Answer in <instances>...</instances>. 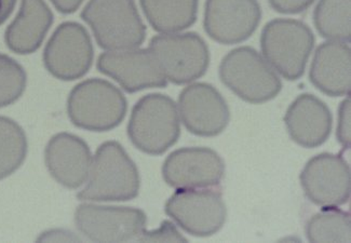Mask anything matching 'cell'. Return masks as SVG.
I'll return each mask as SVG.
<instances>
[{
	"instance_id": "cell-1",
	"label": "cell",
	"mask_w": 351,
	"mask_h": 243,
	"mask_svg": "<svg viewBox=\"0 0 351 243\" xmlns=\"http://www.w3.org/2000/svg\"><path fill=\"white\" fill-rule=\"evenodd\" d=\"M87 180L86 187L77 195L80 200H132L140 192L138 167L125 148L114 141L99 146Z\"/></svg>"
},
{
	"instance_id": "cell-2",
	"label": "cell",
	"mask_w": 351,
	"mask_h": 243,
	"mask_svg": "<svg viewBox=\"0 0 351 243\" xmlns=\"http://www.w3.org/2000/svg\"><path fill=\"white\" fill-rule=\"evenodd\" d=\"M128 135L141 152L152 156L166 152L181 135L180 117L173 100L161 93L141 97L131 113Z\"/></svg>"
},
{
	"instance_id": "cell-3",
	"label": "cell",
	"mask_w": 351,
	"mask_h": 243,
	"mask_svg": "<svg viewBox=\"0 0 351 243\" xmlns=\"http://www.w3.org/2000/svg\"><path fill=\"white\" fill-rule=\"evenodd\" d=\"M219 75L225 86L250 104L271 101L282 90L275 69L252 47L229 51L219 64Z\"/></svg>"
},
{
	"instance_id": "cell-4",
	"label": "cell",
	"mask_w": 351,
	"mask_h": 243,
	"mask_svg": "<svg viewBox=\"0 0 351 243\" xmlns=\"http://www.w3.org/2000/svg\"><path fill=\"white\" fill-rule=\"evenodd\" d=\"M82 18L105 50L138 48L145 40L146 26L134 0H89Z\"/></svg>"
},
{
	"instance_id": "cell-5",
	"label": "cell",
	"mask_w": 351,
	"mask_h": 243,
	"mask_svg": "<svg viewBox=\"0 0 351 243\" xmlns=\"http://www.w3.org/2000/svg\"><path fill=\"white\" fill-rule=\"evenodd\" d=\"M315 41L311 28L295 19L270 21L261 34V49L265 60L290 81L303 76Z\"/></svg>"
},
{
	"instance_id": "cell-6",
	"label": "cell",
	"mask_w": 351,
	"mask_h": 243,
	"mask_svg": "<svg viewBox=\"0 0 351 243\" xmlns=\"http://www.w3.org/2000/svg\"><path fill=\"white\" fill-rule=\"evenodd\" d=\"M128 102L117 86L104 79L82 81L71 90L67 100L69 119L88 131L105 132L125 119Z\"/></svg>"
},
{
	"instance_id": "cell-7",
	"label": "cell",
	"mask_w": 351,
	"mask_h": 243,
	"mask_svg": "<svg viewBox=\"0 0 351 243\" xmlns=\"http://www.w3.org/2000/svg\"><path fill=\"white\" fill-rule=\"evenodd\" d=\"M148 49L167 80L174 84L193 82L209 69V48L197 33L157 35L150 39Z\"/></svg>"
},
{
	"instance_id": "cell-8",
	"label": "cell",
	"mask_w": 351,
	"mask_h": 243,
	"mask_svg": "<svg viewBox=\"0 0 351 243\" xmlns=\"http://www.w3.org/2000/svg\"><path fill=\"white\" fill-rule=\"evenodd\" d=\"M165 211L184 231L195 237L215 235L226 222L221 194L208 188H178L169 198Z\"/></svg>"
},
{
	"instance_id": "cell-9",
	"label": "cell",
	"mask_w": 351,
	"mask_h": 243,
	"mask_svg": "<svg viewBox=\"0 0 351 243\" xmlns=\"http://www.w3.org/2000/svg\"><path fill=\"white\" fill-rule=\"evenodd\" d=\"M78 231L95 242L140 241L147 218L140 209L130 207L82 205L75 213Z\"/></svg>"
},
{
	"instance_id": "cell-10",
	"label": "cell",
	"mask_w": 351,
	"mask_h": 243,
	"mask_svg": "<svg viewBox=\"0 0 351 243\" xmlns=\"http://www.w3.org/2000/svg\"><path fill=\"white\" fill-rule=\"evenodd\" d=\"M300 180L308 200L321 208L346 205L350 199V165L341 154H317L306 163Z\"/></svg>"
},
{
	"instance_id": "cell-11",
	"label": "cell",
	"mask_w": 351,
	"mask_h": 243,
	"mask_svg": "<svg viewBox=\"0 0 351 243\" xmlns=\"http://www.w3.org/2000/svg\"><path fill=\"white\" fill-rule=\"evenodd\" d=\"M93 61V46L89 33L76 22H65L56 28L44 51L49 73L61 80L82 78Z\"/></svg>"
},
{
	"instance_id": "cell-12",
	"label": "cell",
	"mask_w": 351,
	"mask_h": 243,
	"mask_svg": "<svg viewBox=\"0 0 351 243\" xmlns=\"http://www.w3.org/2000/svg\"><path fill=\"white\" fill-rule=\"evenodd\" d=\"M178 112L186 129L197 137H217L230 120L226 100L215 86L206 82L191 84L182 90Z\"/></svg>"
},
{
	"instance_id": "cell-13",
	"label": "cell",
	"mask_w": 351,
	"mask_h": 243,
	"mask_svg": "<svg viewBox=\"0 0 351 243\" xmlns=\"http://www.w3.org/2000/svg\"><path fill=\"white\" fill-rule=\"evenodd\" d=\"M262 19L257 0H206L204 27L221 45L241 43L256 32Z\"/></svg>"
},
{
	"instance_id": "cell-14",
	"label": "cell",
	"mask_w": 351,
	"mask_h": 243,
	"mask_svg": "<svg viewBox=\"0 0 351 243\" xmlns=\"http://www.w3.org/2000/svg\"><path fill=\"white\" fill-rule=\"evenodd\" d=\"M224 175V160L208 147H184L174 150L162 165L163 180L176 189L217 187Z\"/></svg>"
},
{
	"instance_id": "cell-15",
	"label": "cell",
	"mask_w": 351,
	"mask_h": 243,
	"mask_svg": "<svg viewBox=\"0 0 351 243\" xmlns=\"http://www.w3.org/2000/svg\"><path fill=\"white\" fill-rule=\"evenodd\" d=\"M97 66L99 73L117 81L128 93L168 84L149 49L108 51L99 56Z\"/></svg>"
},
{
	"instance_id": "cell-16",
	"label": "cell",
	"mask_w": 351,
	"mask_h": 243,
	"mask_svg": "<svg viewBox=\"0 0 351 243\" xmlns=\"http://www.w3.org/2000/svg\"><path fill=\"white\" fill-rule=\"evenodd\" d=\"M45 161L56 182L64 187L76 189L87 181L92 156L84 139L62 132L47 144Z\"/></svg>"
},
{
	"instance_id": "cell-17",
	"label": "cell",
	"mask_w": 351,
	"mask_h": 243,
	"mask_svg": "<svg viewBox=\"0 0 351 243\" xmlns=\"http://www.w3.org/2000/svg\"><path fill=\"white\" fill-rule=\"evenodd\" d=\"M285 124L291 139L305 148L324 144L331 135L333 117L328 105L316 95L300 94L285 113Z\"/></svg>"
},
{
	"instance_id": "cell-18",
	"label": "cell",
	"mask_w": 351,
	"mask_h": 243,
	"mask_svg": "<svg viewBox=\"0 0 351 243\" xmlns=\"http://www.w3.org/2000/svg\"><path fill=\"white\" fill-rule=\"evenodd\" d=\"M309 80L328 97H346L351 89V49L348 43L328 40L317 48Z\"/></svg>"
},
{
	"instance_id": "cell-19",
	"label": "cell",
	"mask_w": 351,
	"mask_h": 243,
	"mask_svg": "<svg viewBox=\"0 0 351 243\" xmlns=\"http://www.w3.org/2000/svg\"><path fill=\"white\" fill-rule=\"evenodd\" d=\"M53 23V14L44 0H21L18 16L5 30L7 46L18 54L38 50Z\"/></svg>"
},
{
	"instance_id": "cell-20",
	"label": "cell",
	"mask_w": 351,
	"mask_h": 243,
	"mask_svg": "<svg viewBox=\"0 0 351 243\" xmlns=\"http://www.w3.org/2000/svg\"><path fill=\"white\" fill-rule=\"evenodd\" d=\"M146 19L156 32L173 34L195 24L199 0H140Z\"/></svg>"
},
{
	"instance_id": "cell-21",
	"label": "cell",
	"mask_w": 351,
	"mask_h": 243,
	"mask_svg": "<svg viewBox=\"0 0 351 243\" xmlns=\"http://www.w3.org/2000/svg\"><path fill=\"white\" fill-rule=\"evenodd\" d=\"M351 0H319L313 24L321 37L349 43L351 39Z\"/></svg>"
},
{
	"instance_id": "cell-22",
	"label": "cell",
	"mask_w": 351,
	"mask_h": 243,
	"mask_svg": "<svg viewBox=\"0 0 351 243\" xmlns=\"http://www.w3.org/2000/svg\"><path fill=\"white\" fill-rule=\"evenodd\" d=\"M306 235L311 242L351 241L350 214L337 207L321 208L306 224Z\"/></svg>"
},
{
	"instance_id": "cell-23",
	"label": "cell",
	"mask_w": 351,
	"mask_h": 243,
	"mask_svg": "<svg viewBox=\"0 0 351 243\" xmlns=\"http://www.w3.org/2000/svg\"><path fill=\"white\" fill-rule=\"evenodd\" d=\"M27 154L23 129L10 118L0 116V180L16 172Z\"/></svg>"
},
{
	"instance_id": "cell-24",
	"label": "cell",
	"mask_w": 351,
	"mask_h": 243,
	"mask_svg": "<svg viewBox=\"0 0 351 243\" xmlns=\"http://www.w3.org/2000/svg\"><path fill=\"white\" fill-rule=\"evenodd\" d=\"M25 86L23 67L10 56L0 54V108L18 101Z\"/></svg>"
},
{
	"instance_id": "cell-25",
	"label": "cell",
	"mask_w": 351,
	"mask_h": 243,
	"mask_svg": "<svg viewBox=\"0 0 351 243\" xmlns=\"http://www.w3.org/2000/svg\"><path fill=\"white\" fill-rule=\"evenodd\" d=\"M351 101L350 97H347L339 104V114H337V128H336V137L339 144L349 150L351 144Z\"/></svg>"
},
{
	"instance_id": "cell-26",
	"label": "cell",
	"mask_w": 351,
	"mask_h": 243,
	"mask_svg": "<svg viewBox=\"0 0 351 243\" xmlns=\"http://www.w3.org/2000/svg\"><path fill=\"white\" fill-rule=\"evenodd\" d=\"M140 241H147V242H152V241H178L180 242V241H183V242H186V239L176 231L173 224L166 220L157 231H145V233H143L141 237Z\"/></svg>"
},
{
	"instance_id": "cell-27",
	"label": "cell",
	"mask_w": 351,
	"mask_h": 243,
	"mask_svg": "<svg viewBox=\"0 0 351 243\" xmlns=\"http://www.w3.org/2000/svg\"><path fill=\"white\" fill-rule=\"evenodd\" d=\"M316 0H268L270 7L282 14H298L307 10Z\"/></svg>"
},
{
	"instance_id": "cell-28",
	"label": "cell",
	"mask_w": 351,
	"mask_h": 243,
	"mask_svg": "<svg viewBox=\"0 0 351 243\" xmlns=\"http://www.w3.org/2000/svg\"><path fill=\"white\" fill-rule=\"evenodd\" d=\"M54 7L64 14H71L80 8L84 0H51Z\"/></svg>"
},
{
	"instance_id": "cell-29",
	"label": "cell",
	"mask_w": 351,
	"mask_h": 243,
	"mask_svg": "<svg viewBox=\"0 0 351 243\" xmlns=\"http://www.w3.org/2000/svg\"><path fill=\"white\" fill-rule=\"evenodd\" d=\"M16 3V0H0V25H3L8 20Z\"/></svg>"
}]
</instances>
